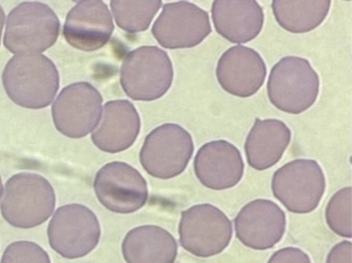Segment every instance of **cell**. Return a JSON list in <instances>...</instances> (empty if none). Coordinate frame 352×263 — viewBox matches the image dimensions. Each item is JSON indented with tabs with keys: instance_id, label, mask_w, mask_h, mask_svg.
I'll return each instance as SVG.
<instances>
[{
	"instance_id": "1",
	"label": "cell",
	"mask_w": 352,
	"mask_h": 263,
	"mask_svg": "<svg viewBox=\"0 0 352 263\" xmlns=\"http://www.w3.org/2000/svg\"><path fill=\"white\" fill-rule=\"evenodd\" d=\"M6 93L17 105L40 110L51 104L60 84L54 62L42 54H20L9 60L3 72Z\"/></svg>"
},
{
	"instance_id": "2",
	"label": "cell",
	"mask_w": 352,
	"mask_h": 263,
	"mask_svg": "<svg viewBox=\"0 0 352 263\" xmlns=\"http://www.w3.org/2000/svg\"><path fill=\"white\" fill-rule=\"evenodd\" d=\"M56 203L55 190L46 178L21 173L8 180L0 209L8 224L29 229L47 221Z\"/></svg>"
},
{
	"instance_id": "3",
	"label": "cell",
	"mask_w": 352,
	"mask_h": 263,
	"mask_svg": "<svg viewBox=\"0 0 352 263\" xmlns=\"http://www.w3.org/2000/svg\"><path fill=\"white\" fill-rule=\"evenodd\" d=\"M320 85V77L308 60L287 56L270 71L267 95L270 103L278 110L299 115L317 101Z\"/></svg>"
},
{
	"instance_id": "4",
	"label": "cell",
	"mask_w": 352,
	"mask_h": 263,
	"mask_svg": "<svg viewBox=\"0 0 352 263\" xmlns=\"http://www.w3.org/2000/svg\"><path fill=\"white\" fill-rule=\"evenodd\" d=\"M60 26L58 17L47 4L22 3L8 16L5 47L14 54L43 52L56 43Z\"/></svg>"
},
{
	"instance_id": "5",
	"label": "cell",
	"mask_w": 352,
	"mask_h": 263,
	"mask_svg": "<svg viewBox=\"0 0 352 263\" xmlns=\"http://www.w3.org/2000/svg\"><path fill=\"white\" fill-rule=\"evenodd\" d=\"M174 78L167 52L157 47H142L125 56L120 83L126 95L135 101L152 102L164 96Z\"/></svg>"
},
{
	"instance_id": "6",
	"label": "cell",
	"mask_w": 352,
	"mask_h": 263,
	"mask_svg": "<svg viewBox=\"0 0 352 263\" xmlns=\"http://www.w3.org/2000/svg\"><path fill=\"white\" fill-rule=\"evenodd\" d=\"M194 150L190 133L178 124H165L147 135L140 160L150 176L167 180L184 173Z\"/></svg>"
},
{
	"instance_id": "7",
	"label": "cell",
	"mask_w": 352,
	"mask_h": 263,
	"mask_svg": "<svg viewBox=\"0 0 352 263\" xmlns=\"http://www.w3.org/2000/svg\"><path fill=\"white\" fill-rule=\"evenodd\" d=\"M327 181L317 161L298 159L275 172L273 194L288 211L309 214L317 208L326 190Z\"/></svg>"
},
{
	"instance_id": "8",
	"label": "cell",
	"mask_w": 352,
	"mask_h": 263,
	"mask_svg": "<svg viewBox=\"0 0 352 263\" xmlns=\"http://www.w3.org/2000/svg\"><path fill=\"white\" fill-rule=\"evenodd\" d=\"M231 220L211 204L196 205L182 213L179 242L192 255L208 258L227 249L232 238Z\"/></svg>"
},
{
	"instance_id": "9",
	"label": "cell",
	"mask_w": 352,
	"mask_h": 263,
	"mask_svg": "<svg viewBox=\"0 0 352 263\" xmlns=\"http://www.w3.org/2000/svg\"><path fill=\"white\" fill-rule=\"evenodd\" d=\"M51 248L61 257L74 260L92 252L101 238V228L96 215L80 204L61 206L48 226Z\"/></svg>"
},
{
	"instance_id": "10",
	"label": "cell",
	"mask_w": 352,
	"mask_h": 263,
	"mask_svg": "<svg viewBox=\"0 0 352 263\" xmlns=\"http://www.w3.org/2000/svg\"><path fill=\"white\" fill-rule=\"evenodd\" d=\"M103 98L87 82H78L63 89L52 107L54 124L70 139H81L93 132L100 122Z\"/></svg>"
},
{
	"instance_id": "11",
	"label": "cell",
	"mask_w": 352,
	"mask_h": 263,
	"mask_svg": "<svg viewBox=\"0 0 352 263\" xmlns=\"http://www.w3.org/2000/svg\"><path fill=\"white\" fill-rule=\"evenodd\" d=\"M94 187L98 201L116 214L136 212L146 204L148 184L140 172L122 161H113L97 172Z\"/></svg>"
},
{
	"instance_id": "12",
	"label": "cell",
	"mask_w": 352,
	"mask_h": 263,
	"mask_svg": "<svg viewBox=\"0 0 352 263\" xmlns=\"http://www.w3.org/2000/svg\"><path fill=\"white\" fill-rule=\"evenodd\" d=\"M211 32L208 12L186 1L165 4L152 28L153 37L168 49L195 47Z\"/></svg>"
},
{
	"instance_id": "13",
	"label": "cell",
	"mask_w": 352,
	"mask_h": 263,
	"mask_svg": "<svg viewBox=\"0 0 352 263\" xmlns=\"http://www.w3.org/2000/svg\"><path fill=\"white\" fill-rule=\"evenodd\" d=\"M236 238L251 249H273L286 231V215L282 208L268 199L258 198L241 208L236 219Z\"/></svg>"
},
{
	"instance_id": "14",
	"label": "cell",
	"mask_w": 352,
	"mask_h": 263,
	"mask_svg": "<svg viewBox=\"0 0 352 263\" xmlns=\"http://www.w3.org/2000/svg\"><path fill=\"white\" fill-rule=\"evenodd\" d=\"M267 71L258 52L238 45L222 54L216 68V77L226 92L245 98L254 95L264 85Z\"/></svg>"
},
{
	"instance_id": "15",
	"label": "cell",
	"mask_w": 352,
	"mask_h": 263,
	"mask_svg": "<svg viewBox=\"0 0 352 263\" xmlns=\"http://www.w3.org/2000/svg\"><path fill=\"white\" fill-rule=\"evenodd\" d=\"M114 24L109 8L103 1L78 2L67 16L64 34L67 42L80 51L94 52L109 42Z\"/></svg>"
},
{
	"instance_id": "16",
	"label": "cell",
	"mask_w": 352,
	"mask_h": 263,
	"mask_svg": "<svg viewBox=\"0 0 352 263\" xmlns=\"http://www.w3.org/2000/svg\"><path fill=\"white\" fill-rule=\"evenodd\" d=\"M194 170L204 186L223 190L240 183L245 173V163L234 145L226 140H217L204 144L197 151Z\"/></svg>"
},
{
	"instance_id": "17",
	"label": "cell",
	"mask_w": 352,
	"mask_h": 263,
	"mask_svg": "<svg viewBox=\"0 0 352 263\" xmlns=\"http://www.w3.org/2000/svg\"><path fill=\"white\" fill-rule=\"evenodd\" d=\"M214 29L232 43H247L263 29V8L255 0H215L212 6Z\"/></svg>"
},
{
	"instance_id": "18",
	"label": "cell",
	"mask_w": 352,
	"mask_h": 263,
	"mask_svg": "<svg viewBox=\"0 0 352 263\" xmlns=\"http://www.w3.org/2000/svg\"><path fill=\"white\" fill-rule=\"evenodd\" d=\"M141 129L140 117L128 100H116L104 106L100 124L91 139L100 150L117 153L130 148Z\"/></svg>"
},
{
	"instance_id": "19",
	"label": "cell",
	"mask_w": 352,
	"mask_h": 263,
	"mask_svg": "<svg viewBox=\"0 0 352 263\" xmlns=\"http://www.w3.org/2000/svg\"><path fill=\"white\" fill-rule=\"evenodd\" d=\"M292 141V131L278 119H256L245 144L249 165L256 170H265L281 160Z\"/></svg>"
},
{
	"instance_id": "20",
	"label": "cell",
	"mask_w": 352,
	"mask_h": 263,
	"mask_svg": "<svg viewBox=\"0 0 352 263\" xmlns=\"http://www.w3.org/2000/svg\"><path fill=\"white\" fill-rule=\"evenodd\" d=\"M177 242L168 231L157 225H142L131 230L122 242L127 263H175Z\"/></svg>"
},
{
	"instance_id": "21",
	"label": "cell",
	"mask_w": 352,
	"mask_h": 263,
	"mask_svg": "<svg viewBox=\"0 0 352 263\" xmlns=\"http://www.w3.org/2000/svg\"><path fill=\"white\" fill-rule=\"evenodd\" d=\"M331 1H284L272 4L275 19L283 29L293 34L309 33L317 29L327 17Z\"/></svg>"
},
{
	"instance_id": "22",
	"label": "cell",
	"mask_w": 352,
	"mask_h": 263,
	"mask_svg": "<svg viewBox=\"0 0 352 263\" xmlns=\"http://www.w3.org/2000/svg\"><path fill=\"white\" fill-rule=\"evenodd\" d=\"M162 5V1H120L112 0L115 21L122 30L134 34L147 30Z\"/></svg>"
},
{
	"instance_id": "23",
	"label": "cell",
	"mask_w": 352,
	"mask_h": 263,
	"mask_svg": "<svg viewBox=\"0 0 352 263\" xmlns=\"http://www.w3.org/2000/svg\"><path fill=\"white\" fill-rule=\"evenodd\" d=\"M330 229L344 238H351V187L342 188L333 195L326 209Z\"/></svg>"
},
{
	"instance_id": "24",
	"label": "cell",
	"mask_w": 352,
	"mask_h": 263,
	"mask_svg": "<svg viewBox=\"0 0 352 263\" xmlns=\"http://www.w3.org/2000/svg\"><path fill=\"white\" fill-rule=\"evenodd\" d=\"M1 263H51L46 251L30 241L14 242L6 248Z\"/></svg>"
},
{
	"instance_id": "25",
	"label": "cell",
	"mask_w": 352,
	"mask_h": 263,
	"mask_svg": "<svg viewBox=\"0 0 352 263\" xmlns=\"http://www.w3.org/2000/svg\"><path fill=\"white\" fill-rule=\"evenodd\" d=\"M267 263H311V261L302 249L287 247L276 251Z\"/></svg>"
},
{
	"instance_id": "26",
	"label": "cell",
	"mask_w": 352,
	"mask_h": 263,
	"mask_svg": "<svg viewBox=\"0 0 352 263\" xmlns=\"http://www.w3.org/2000/svg\"><path fill=\"white\" fill-rule=\"evenodd\" d=\"M351 247L350 241L338 243L330 251L327 263H351Z\"/></svg>"
},
{
	"instance_id": "27",
	"label": "cell",
	"mask_w": 352,
	"mask_h": 263,
	"mask_svg": "<svg viewBox=\"0 0 352 263\" xmlns=\"http://www.w3.org/2000/svg\"><path fill=\"white\" fill-rule=\"evenodd\" d=\"M6 20V14L3 8L0 5V41H1L2 32Z\"/></svg>"
},
{
	"instance_id": "28",
	"label": "cell",
	"mask_w": 352,
	"mask_h": 263,
	"mask_svg": "<svg viewBox=\"0 0 352 263\" xmlns=\"http://www.w3.org/2000/svg\"><path fill=\"white\" fill-rule=\"evenodd\" d=\"M3 192V183H2V179H1V176H0V198H1Z\"/></svg>"
}]
</instances>
